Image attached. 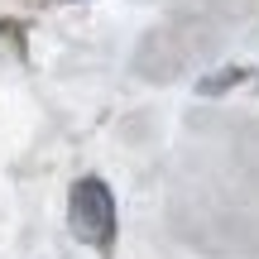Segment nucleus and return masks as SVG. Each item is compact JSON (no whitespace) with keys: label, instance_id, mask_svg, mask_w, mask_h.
Returning a JSON list of instances; mask_svg holds the SVG:
<instances>
[{"label":"nucleus","instance_id":"1","mask_svg":"<svg viewBox=\"0 0 259 259\" xmlns=\"http://www.w3.org/2000/svg\"><path fill=\"white\" fill-rule=\"evenodd\" d=\"M67 226H72V235L82 245H96V250H106L115 240V202H111V187L101 178H82L72 187V197H67Z\"/></svg>","mask_w":259,"mask_h":259},{"label":"nucleus","instance_id":"2","mask_svg":"<svg viewBox=\"0 0 259 259\" xmlns=\"http://www.w3.org/2000/svg\"><path fill=\"white\" fill-rule=\"evenodd\" d=\"M231 82H245V67H226V72H216V77H202L197 92H202V96H216V92H226Z\"/></svg>","mask_w":259,"mask_h":259}]
</instances>
